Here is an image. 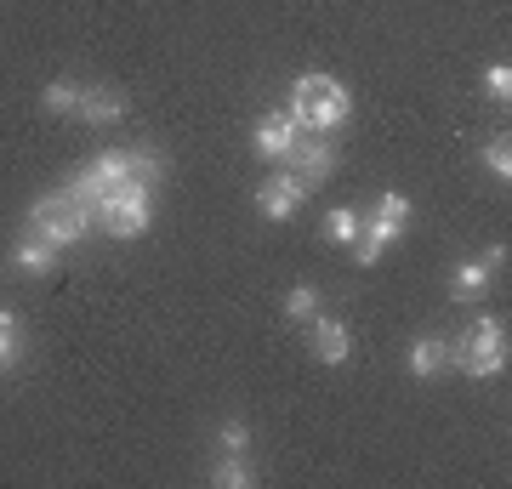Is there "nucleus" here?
<instances>
[{
  "label": "nucleus",
  "instance_id": "1",
  "mask_svg": "<svg viewBox=\"0 0 512 489\" xmlns=\"http://www.w3.org/2000/svg\"><path fill=\"white\" fill-rule=\"evenodd\" d=\"M353 114V97L336 74H302L291 86V120L302 131H336Z\"/></svg>",
  "mask_w": 512,
  "mask_h": 489
},
{
  "label": "nucleus",
  "instance_id": "2",
  "mask_svg": "<svg viewBox=\"0 0 512 489\" xmlns=\"http://www.w3.org/2000/svg\"><path fill=\"white\" fill-rule=\"evenodd\" d=\"M450 364L467 370V376H478V381L501 376V370H507V336H501V319H495V313H478L473 325L450 342Z\"/></svg>",
  "mask_w": 512,
  "mask_h": 489
},
{
  "label": "nucleus",
  "instance_id": "3",
  "mask_svg": "<svg viewBox=\"0 0 512 489\" xmlns=\"http://www.w3.org/2000/svg\"><path fill=\"white\" fill-rule=\"evenodd\" d=\"M29 228L46 234L57 251H63V245H80V239L92 234V211L74 200L69 188H57V194H46V200L29 205Z\"/></svg>",
  "mask_w": 512,
  "mask_h": 489
},
{
  "label": "nucleus",
  "instance_id": "4",
  "mask_svg": "<svg viewBox=\"0 0 512 489\" xmlns=\"http://www.w3.org/2000/svg\"><path fill=\"white\" fill-rule=\"evenodd\" d=\"M97 228L114 239H137L148 228V217H154V200H148V182H120L114 194H103L97 200Z\"/></svg>",
  "mask_w": 512,
  "mask_h": 489
},
{
  "label": "nucleus",
  "instance_id": "5",
  "mask_svg": "<svg viewBox=\"0 0 512 489\" xmlns=\"http://www.w3.org/2000/svg\"><path fill=\"white\" fill-rule=\"evenodd\" d=\"M404 228H410V200H404V194H382V200H376V217H370L365 228H359V239H353L359 262H365V268L382 262V251L404 234Z\"/></svg>",
  "mask_w": 512,
  "mask_h": 489
},
{
  "label": "nucleus",
  "instance_id": "6",
  "mask_svg": "<svg viewBox=\"0 0 512 489\" xmlns=\"http://www.w3.org/2000/svg\"><path fill=\"white\" fill-rule=\"evenodd\" d=\"M285 165H291V177L296 182H325L330 171H336V148L325 143V131H308V137H302V131H296V143L285 148Z\"/></svg>",
  "mask_w": 512,
  "mask_h": 489
},
{
  "label": "nucleus",
  "instance_id": "7",
  "mask_svg": "<svg viewBox=\"0 0 512 489\" xmlns=\"http://www.w3.org/2000/svg\"><path fill=\"white\" fill-rule=\"evenodd\" d=\"M302 200H308V182H296L291 171H279V177H268L262 188H256V211H262V217H274V222L296 217Z\"/></svg>",
  "mask_w": 512,
  "mask_h": 489
},
{
  "label": "nucleus",
  "instance_id": "8",
  "mask_svg": "<svg viewBox=\"0 0 512 489\" xmlns=\"http://www.w3.org/2000/svg\"><path fill=\"white\" fill-rule=\"evenodd\" d=\"M308 353L319 364H348V353H353L348 325H336V319H319V313H313L308 319Z\"/></svg>",
  "mask_w": 512,
  "mask_h": 489
},
{
  "label": "nucleus",
  "instance_id": "9",
  "mask_svg": "<svg viewBox=\"0 0 512 489\" xmlns=\"http://www.w3.org/2000/svg\"><path fill=\"white\" fill-rule=\"evenodd\" d=\"M80 120L86 126H120L126 120V91H114V86H80Z\"/></svg>",
  "mask_w": 512,
  "mask_h": 489
},
{
  "label": "nucleus",
  "instance_id": "10",
  "mask_svg": "<svg viewBox=\"0 0 512 489\" xmlns=\"http://www.w3.org/2000/svg\"><path fill=\"white\" fill-rule=\"evenodd\" d=\"M296 131H302V126H296L291 114H268V120L256 126L251 143H256V154H268V160H285V148L296 143Z\"/></svg>",
  "mask_w": 512,
  "mask_h": 489
},
{
  "label": "nucleus",
  "instance_id": "11",
  "mask_svg": "<svg viewBox=\"0 0 512 489\" xmlns=\"http://www.w3.org/2000/svg\"><path fill=\"white\" fill-rule=\"evenodd\" d=\"M444 370H450V342H444V336H421V342L410 347V376L433 381V376H444Z\"/></svg>",
  "mask_w": 512,
  "mask_h": 489
},
{
  "label": "nucleus",
  "instance_id": "12",
  "mask_svg": "<svg viewBox=\"0 0 512 489\" xmlns=\"http://www.w3.org/2000/svg\"><path fill=\"white\" fill-rule=\"evenodd\" d=\"M12 256H18L23 273H52V268H57V245H52L46 234H35V228L18 239V251H12Z\"/></svg>",
  "mask_w": 512,
  "mask_h": 489
},
{
  "label": "nucleus",
  "instance_id": "13",
  "mask_svg": "<svg viewBox=\"0 0 512 489\" xmlns=\"http://www.w3.org/2000/svg\"><path fill=\"white\" fill-rule=\"evenodd\" d=\"M490 279H495V268H484V262H461L456 279H450V296H456V302H478V296L490 290Z\"/></svg>",
  "mask_w": 512,
  "mask_h": 489
},
{
  "label": "nucleus",
  "instance_id": "14",
  "mask_svg": "<svg viewBox=\"0 0 512 489\" xmlns=\"http://www.w3.org/2000/svg\"><path fill=\"white\" fill-rule=\"evenodd\" d=\"M211 484H217V489H251L256 472H251V461H245V455H228V450H222L217 472H211Z\"/></svg>",
  "mask_w": 512,
  "mask_h": 489
},
{
  "label": "nucleus",
  "instance_id": "15",
  "mask_svg": "<svg viewBox=\"0 0 512 489\" xmlns=\"http://www.w3.org/2000/svg\"><path fill=\"white\" fill-rule=\"evenodd\" d=\"M359 228H365V222H359V211H353V205H336V211L325 217V239H330V245H353V239H359Z\"/></svg>",
  "mask_w": 512,
  "mask_h": 489
},
{
  "label": "nucleus",
  "instance_id": "16",
  "mask_svg": "<svg viewBox=\"0 0 512 489\" xmlns=\"http://www.w3.org/2000/svg\"><path fill=\"white\" fill-rule=\"evenodd\" d=\"M126 154H131V177H137V182L154 188V182L165 177V154H160V148H126Z\"/></svg>",
  "mask_w": 512,
  "mask_h": 489
},
{
  "label": "nucleus",
  "instance_id": "17",
  "mask_svg": "<svg viewBox=\"0 0 512 489\" xmlns=\"http://www.w3.org/2000/svg\"><path fill=\"white\" fill-rule=\"evenodd\" d=\"M40 103H46L52 114H74V109H80V86H74V80H52Z\"/></svg>",
  "mask_w": 512,
  "mask_h": 489
},
{
  "label": "nucleus",
  "instance_id": "18",
  "mask_svg": "<svg viewBox=\"0 0 512 489\" xmlns=\"http://www.w3.org/2000/svg\"><path fill=\"white\" fill-rule=\"evenodd\" d=\"M313 313H319V290H308V285H296L291 296H285V319H296V325H308Z\"/></svg>",
  "mask_w": 512,
  "mask_h": 489
},
{
  "label": "nucleus",
  "instance_id": "19",
  "mask_svg": "<svg viewBox=\"0 0 512 489\" xmlns=\"http://www.w3.org/2000/svg\"><path fill=\"white\" fill-rule=\"evenodd\" d=\"M217 444H222L228 455H245V450H251V427H245V421H222V427H217Z\"/></svg>",
  "mask_w": 512,
  "mask_h": 489
},
{
  "label": "nucleus",
  "instance_id": "20",
  "mask_svg": "<svg viewBox=\"0 0 512 489\" xmlns=\"http://www.w3.org/2000/svg\"><path fill=\"white\" fill-rule=\"evenodd\" d=\"M484 97H495V103L512 97V69L507 63H490V69H484Z\"/></svg>",
  "mask_w": 512,
  "mask_h": 489
},
{
  "label": "nucleus",
  "instance_id": "21",
  "mask_svg": "<svg viewBox=\"0 0 512 489\" xmlns=\"http://www.w3.org/2000/svg\"><path fill=\"white\" fill-rule=\"evenodd\" d=\"M484 165H490L501 182L512 177V148H507V137H490V143H484Z\"/></svg>",
  "mask_w": 512,
  "mask_h": 489
},
{
  "label": "nucleus",
  "instance_id": "22",
  "mask_svg": "<svg viewBox=\"0 0 512 489\" xmlns=\"http://www.w3.org/2000/svg\"><path fill=\"white\" fill-rule=\"evenodd\" d=\"M12 359H18V319H12V313H0V370H6Z\"/></svg>",
  "mask_w": 512,
  "mask_h": 489
},
{
  "label": "nucleus",
  "instance_id": "23",
  "mask_svg": "<svg viewBox=\"0 0 512 489\" xmlns=\"http://www.w3.org/2000/svg\"><path fill=\"white\" fill-rule=\"evenodd\" d=\"M478 262H484V268H507V245H490V251L478 256Z\"/></svg>",
  "mask_w": 512,
  "mask_h": 489
}]
</instances>
